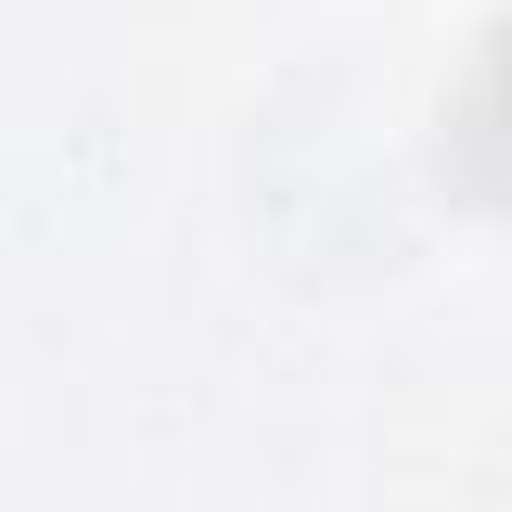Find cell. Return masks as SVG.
<instances>
[{
  "mask_svg": "<svg viewBox=\"0 0 512 512\" xmlns=\"http://www.w3.org/2000/svg\"><path fill=\"white\" fill-rule=\"evenodd\" d=\"M472 152H480V176L512 200V32H504V48H496L488 72H480V96H472Z\"/></svg>",
  "mask_w": 512,
  "mask_h": 512,
  "instance_id": "cell-1",
  "label": "cell"
}]
</instances>
